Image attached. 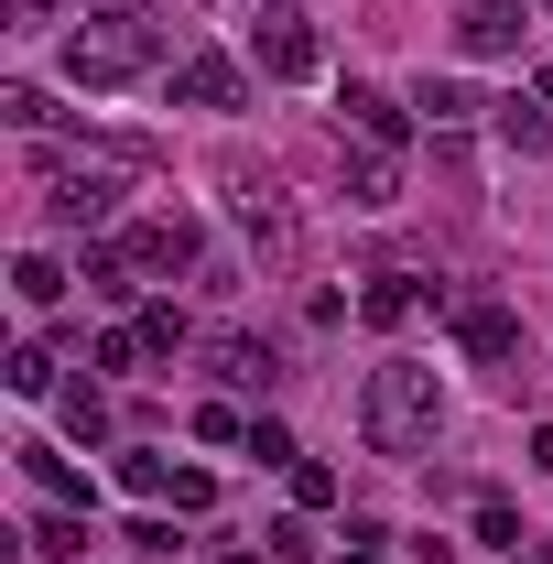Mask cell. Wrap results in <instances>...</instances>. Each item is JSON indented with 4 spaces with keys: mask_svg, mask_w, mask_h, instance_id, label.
Returning a JSON list of instances; mask_svg holds the SVG:
<instances>
[{
    "mask_svg": "<svg viewBox=\"0 0 553 564\" xmlns=\"http://www.w3.org/2000/svg\"><path fill=\"white\" fill-rule=\"evenodd\" d=\"M358 434H369L380 456H423V445L445 434V380H434L423 358H380V369H369V402H358Z\"/></svg>",
    "mask_w": 553,
    "mask_h": 564,
    "instance_id": "1",
    "label": "cell"
},
{
    "mask_svg": "<svg viewBox=\"0 0 553 564\" xmlns=\"http://www.w3.org/2000/svg\"><path fill=\"white\" fill-rule=\"evenodd\" d=\"M152 55H163V22H152V11H131V0L87 11V22L66 33V76H76V87H131Z\"/></svg>",
    "mask_w": 553,
    "mask_h": 564,
    "instance_id": "2",
    "label": "cell"
},
{
    "mask_svg": "<svg viewBox=\"0 0 553 564\" xmlns=\"http://www.w3.org/2000/svg\"><path fill=\"white\" fill-rule=\"evenodd\" d=\"M445 326H456V348L478 358V369H499V380L521 391V358H532V337H521V315H510L499 293H445Z\"/></svg>",
    "mask_w": 553,
    "mask_h": 564,
    "instance_id": "3",
    "label": "cell"
},
{
    "mask_svg": "<svg viewBox=\"0 0 553 564\" xmlns=\"http://www.w3.org/2000/svg\"><path fill=\"white\" fill-rule=\"evenodd\" d=\"M44 217L55 228H109L120 217V163H76V152H44Z\"/></svg>",
    "mask_w": 553,
    "mask_h": 564,
    "instance_id": "4",
    "label": "cell"
},
{
    "mask_svg": "<svg viewBox=\"0 0 553 564\" xmlns=\"http://www.w3.org/2000/svg\"><path fill=\"white\" fill-rule=\"evenodd\" d=\"M250 55H261V76H282V87H304V76L326 66V33L293 11V0H272L261 22H250Z\"/></svg>",
    "mask_w": 553,
    "mask_h": 564,
    "instance_id": "5",
    "label": "cell"
},
{
    "mask_svg": "<svg viewBox=\"0 0 553 564\" xmlns=\"http://www.w3.org/2000/svg\"><path fill=\"white\" fill-rule=\"evenodd\" d=\"M228 207H239V228L261 239V250H293V196H282V174L272 163H228Z\"/></svg>",
    "mask_w": 553,
    "mask_h": 564,
    "instance_id": "6",
    "label": "cell"
},
{
    "mask_svg": "<svg viewBox=\"0 0 553 564\" xmlns=\"http://www.w3.org/2000/svg\"><path fill=\"white\" fill-rule=\"evenodd\" d=\"M120 250H131V272L174 282V272H196V250H207V239H196V217H141Z\"/></svg>",
    "mask_w": 553,
    "mask_h": 564,
    "instance_id": "7",
    "label": "cell"
},
{
    "mask_svg": "<svg viewBox=\"0 0 553 564\" xmlns=\"http://www.w3.org/2000/svg\"><path fill=\"white\" fill-rule=\"evenodd\" d=\"M521 33H532L521 0H467V11H456V44H467V55H521Z\"/></svg>",
    "mask_w": 553,
    "mask_h": 564,
    "instance_id": "8",
    "label": "cell"
},
{
    "mask_svg": "<svg viewBox=\"0 0 553 564\" xmlns=\"http://www.w3.org/2000/svg\"><path fill=\"white\" fill-rule=\"evenodd\" d=\"M337 109H347V131H358V141H380V152H402V141H413V109H402L391 87H347Z\"/></svg>",
    "mask_w": 553,
    "mask_h": 564,
    "instance_id": "9",
    "label": "cell"
},
{
    "mask_svg": "<svg viewBox=\"0 0 553 564\" xmlns=\"http://www.w3.org/2000/svg\"><path fill=\"white\" fill-rule=\"evenodd\" d=\"M174 98H185V109H239L250 76L228 66V55H185V66H174Z\"/></svg>",
    "mask_w": 553,
    "mask_h": 564,
    "instance_id": "10",
    "label": "cell"
},
{
    "mask_svg": "<svg viewBox=\"0 0 553 564\" xmlns=\"http://www.w3.org/2000/svg\"><path fill=\"white\" fill-rule=\"evenodd\" d=\"M423 315V282L413 272H369V293H358V326H380V337H402Z\"/></svg>",
    "mask_w": 553,
    "mask_h": 564,
    "instance_id": "11",
    "label": "cell"
},
{
    "mask_svg": "<svg viewBox=\"0 0 553 564\" xmlns=\"http://www.w3.org/2000/svg\"><path fill=\"white\" fill-rule=\"evenodd\" d=\"M217 380H228V391H272L282 380V358H272V337H217Z\"/></svg>",
    "mask_w": 553,
    "mask_h": 564,
    "instance_id": "12",
    "label": "cell"
},
{
    "mask_svg": "<svg viewBox=\"0 0 553 564\" xmlns=\"http://www.w3.org/2000/svg\"><path fill=\"white\" fill-rule=\"evenodd\" d=\"M391 196H402V152L358 141V152H347V207H391Z\"/></svg>",
    "mask_w": 553,
    "mask_h": 564,
    "instance_id": "13",
    "label": "cell"
},
{
    "mask_svg": "<svg viewBox=\"0 0 553 564\" xmlns=\"http://www.w3.org/2000/svg\"><path fill=\"white\" fill-rule=\"evenodd\" d=\"M87 293H98V304H131V293H141V272H131V250H120V239H98V250H87Z\"/></svg>",
    "mask_w": 553,
    "mask_h": 564,
    "instance_id": "14",
    "label": "cell"
},
{
    "mask_svg": "<svg viewBox=\"0 0 553 564\" xmlns=\"http://www.w3.org/2000/svg\"><path fill=\"white\" fill-rule=\"evenodd\" d=\"M499 141L510 152H553V109L543 98H499Z\"/></svg>",
    "mask_w": 553,
    "mask_h": 564,
    "instance_id": "15",
    "label": "cell"
},
{
    "mask_svg": "<svg viewBox=\"0 0 553 564\" xmlns=\"http://www.w3.org/2000/svg\"><path fill=\"white\" fill-rule=\"evenodd\" d=\"M413 109L434 120V131H467V120H478V98H467L456 76H423V98H413Z\"/></svg>",
    "mask_w": 553,
    "mask_h": 564,
    "instance_id": "16",
    "label": "cell"
},
{
    "mask_svg": "<svg viewBox=\"0 0 553 564\" xmlns=\"http://www.w3.org/2000/svg\"><path fill=\"white\" fill-rule=\"evenodd\" d=\"M11 456H22V478H33V489H55V499H87V478H76V467L55 456V445H11Z\"/></svg>",
    "mask_w": 553,
    "mask_h": 564,
    "instance_id": "17",
    "label": "cell"
},
{
    "mask_svg": "<svg viewBox=\"0 0 553 564\" xmlns=\"http://www.w3.org/2000/svg\"><path fill=\"white\" fill-rule=\"evenodd\" d=\"M11 293H22V304H66V272H55L44 250H22V261H11Z\"/></svg>",
    "mask_w": 553,
    "mask_h": 564,
    "instance_id": "18",
    "label": "cell"
},
{
    "mask_svg": "<svg viewBox=\"0 0 553 564\" xmlns=\"http://www.w3.org/2000/svg\"><path fill=\"white\" fill-rule=\"evenodd\" d=\"M0 380H11L22 402H44V391H55V348H11V369H0Z\"/></svg>",
    "mask_w": 553,
    "mask_h": 564,
    "instance_id": "19",
    "label": "cell"
},
{
    "mask_svg": "<svg viewBox=\"0 0 553 564\" xmlns=\"http://www.w3.org/2000/svg\"><path fill=\"white\" fill-rule=\"evenodd\" d=\"M120 489H141V499H174V456H120Z\"/></svg>",
    "mask_w": 553,
    "mask_h": 564,
    "instance_id": "20",
    "label": "cell"
},
{
    "mask_svg": "<svg viewBox=\"0 0 553 564\" xmlns=\"http://www.w3.org/2000/svg\"><path fill=\"white\" fill-rule=\"evenodd\" d=\"M66 434H76V445H98V434H109V402H98L87 380H76V391H66Z\"/></svg>",
    "mask_w": 553,
    "mask_h": 564,
    "instance_id": "21",
    "label": "cell"
},
{
    "mask_svg": "<svg viewBox=\"0 0 553 564\" xmlns=\"http://www.w3.org/2000/svg\"><path fill=\"white\" fill-rule=\"evenodd\" d=\"M282 478H293L304 510H337V467H315V456H304V467H282Z\"/></svg>",
    "mask_w": 553,
    "mask_h": 564,
    "instance_id": "22",
    "label": "cell"
},
{
    "mask_svg": "<svg viewBox=\"0 0 553 564\" xmlns=\"http://www.w3.org/2000/svg\"><path fill=\"white\" fill-rule=\"evenodd\" d=\"M250 456H261V467H304V445H293V434H282V423H272V413L250 423Z\"/></svg>",
    "mask_w": 553,
    "mask_h": 564,
    "instance_id": "23",
    "label": "cell"
},
{
    "mask_svg": "<svg viewBox=\"0 0 553 564\" xmlns=\"http://www.w3.org/2000/svg\"><path fill=\"white\" fill-rule=\"evenodd\" d=\"M0 120H22V131H44V120H55V98H44V87H0Z\"/></svg>",
    "mask_w": 553,
    "mask_h": 564,
    "instance_id": "24",
    "label": "cell"
},
{
    "mask_svg": "<svg viewBox=\"0 0 553 564\" xmlns=\"http://www.w3.org/2000/svg\"><path fill=\"white\" fill-rule=\"evenodd\" d=\"M141 337H152V358H174L185 348V315H174V304H141Z\"/></svg>",
    "mask_w": 553,
    "mask_h": 564,
    "instance_id": "25",
    "label": "cell"
},
{
    "mask_svg": "<svg viewBox=\"0 0 553 564\" xmlns=\"http://www.w3.org/2000/svg\"><path fill=\"white\" fill-rule=\"evenodd\" d=\"M478 543H499V554H521V521H510V499H478Z\"/></svg>",
    "mask_w": 553,
    "mask_h": 564,
    "instance_id": "26",
    "label": "cell"
},
{
    "mask_svg": "<svg viewBox=\"0 0 553 564\" xmlns=\"http://www.w3.org/2000/svg\"><path fill=\"white\" fill-rule=\"evenodd\" d=\"M196 434H207V445H250V423H239V402H207V413H196Z\"/></svg>",
    "mask_w": 553,
    "mask_h": 564,
    "instance_id": "27",
    "label": "cell"
},
{
    "mask_svg": "<svg viewBox=\"0 0 553 564\" xmlns=\"http://www.w3.org/2000/svg\"><path fill=\"white\" fill-rule=\"evenodd\" d=\"M261 543H272V564H315V532H304V521H272Z\"/></svg>",
    "mask_w": 553,
    "mask_h": 564,
    "instance_id": "28",
    "label": "cell"
},
{
    "mask_svg": "<svg viewBox=\"0 0 553 564\" xmlns=\"http://www.w3.org/2000/svg\"><path fill=\"white\" fill-rule=\"evenodd\" d=\"M44 11H66V0H0V22H11V33H33Z\"/></svg>",
    "mask_w": 553,
    "mask_h": 564,
    "instance_id": "29",
    "label": "cell"
},
{
    "mask_svg": "<svg viewBox=\"0 0 553 564\" xmlns=\"http://www.w3.org/2000/svg\"><path fill=\"white\" fill-rule=\"evenodd\" d=\"M532 467H543V478H553V423H532Z\"/></svg>",
    "mask_w": 553,
    "mask_h": 564,
    "instance_id": "30",
    "label": "cell"
},
{
    "mask_svg": "<svg viewBox=\"0 0 553 564\" xmlns=\"http://www.w3.org/2000/svg\"><path fill=\"white\" fill-rule=\"evenodd\" d=\"M532 98H543V109H553V66H543V76H532Z\"/></svg>",
    "mask_w": 553,
    "mask_h": 564,
    "instance_id": "31",
    "label": "cell"
},
{
    "mask_svg": "<svg viewBox=\"0 0 553 564\" xmlns=\"http://www.w3.org/2000/svg\"><path fill=\"white\" fill-rule=\"evenodd\" d=\"M347 564H380V554H347Z\"/></svg>",
    "mask_w": 553,
    "mask_h": 564,
    "instance_id": "32",
    "label": "cell"
},
{
    "mask_svg": "<svg viewBox=\"0 0 553 564\" xmlns=\"http://www.w3.org/2000/svg\"><path fill=\"white\" fill-rule=\"evenodd\" d=\"M510 564H521V554H510Z\"/></svg>",
    "mask_w": 553,
    "mask_h": 564,
    "instance_id": "33",
    "label": "cell"
},
{
    "mask_svg": "<svg viewBox=\"0 0 553 564\" xmlns=\"http://www.w3.org/2000/svg\"><path fill=\"white\" fill-rule=\"evenodd\" d=\"M543 11H553V0H543Z\"/></svg>",
    "mask_w": 553,
    "mask_h": 564,
    "instance_id": "34",
    "label": "cell"
}]
</instances>
